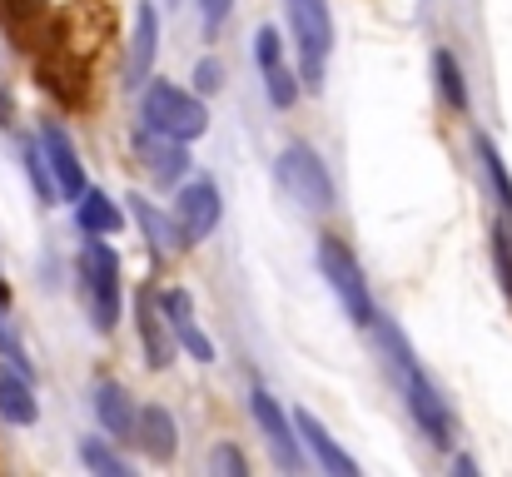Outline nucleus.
Wrapping results in <instances>:
<instances>
[{"mask_svg":"<svg viewBox=\"0 0 512 477\" xmlns=\"http://www.w3.org/2000/svg\"><path fill=\"white\" fill-rule=\"evenodd\" d=\"M368 328H378V348H383V358H388V368L398 373V383H403V398H408V413H413V423L423 428V438L433 443V448H453V438H458V423H453V408L443 403V393L433 388V378L418 368V358H413V343L403 338V328L393 323V318L373 314Z\"/></svg>","mask_w":512,"mask_h":477,"instance_id":"obj_1","label":"nucleus"},{"mask_svg":"<svg viewBox=\"0 0 512 477\" xmlns=\"http://www.w3.org/2000/svg\"><path fill=\"white\" fill-rule=\"evenodd\" d=\"M80 284H85L95 328L110 333L120 323V254L105 244V234H90V244L80 254Z\"/></svg>","mask_w":512,"mask_h":477,"instance_id":"obj_2","label":"nucleus"},{"mask_svg":"<svg viewBox=\"0 0 512 477\" xmlns=\"http://www.w3.org/2000/svg\"><path fill=\"white\" fill-rule=\"evenodd\" d=\"M145 125H150L155 135H170L179 145H189V140H199V135L209 130V110H204L199 95H184L179 85L155 80V85L145 90Z\"/></svg>","mask_w":512,"mask_h":477,"instance_id":"obj_3","label":"nucleus"},{"mask_svg":"<svg viewBox=\"0 0 512 477\" xmlns=\"http://www.w3.org/2000/svg\"><path fill=\"white\" fill-rule=\"evenodd\" d=\"M319 269H324V279H329L334 299L343 304V314L353 318L358 328H368L378 309H373V294H368V279H363V269H358L353 249H348L343 239H319Z\"/></svg>","mask_w":512,"mask_h":477,"instance_id":"obj_4","label":"nucleus"},{"mask_svg":"<svg viewBox=\"0 0 512 477\" xmlns=\"http://www.w3.org/2000/svg\"><path fill=\"white\" fill-rule=\"evenodd\" d=\"M289 25H294V40H299V55H304V85L324 90V65H329V50H334L329 0H289Z\"/></svg>","mask_w":512,"mask_h":477,"instance_id":"obj_5","label":"nucleus"},{"mask_svg":"<svg viewBox=\"0 0 512 477\" xmlns=\"http://www.w3.org/2000/svg\"><path fill=\"white\" fill-rule=\"evenodd\" d=\"M279 184H284L304 209H314V214L334 209V179H329L324 159L314 155L309 145H289V150L279 155Z\"/></svg>","mask_w":512,"mask_h":477,"instance_id":"obj_6","label":"nucleus"},{"mask_svg":"<svg viewBox=\"0 0 512 477\" xmlns=\"http://www.w3.org/2000/svg\"><path fill=\"white\" fill-rule=\"evenodd\" d=\"M249 413H254V423H259V433H264L274 463H279L284 473H299V468H304V453H299V438H294V428H289L279 398H274L269 388H254V393H249Z\"/></svg>","mask_w":512,"mask_h":477,"instance_id":"obj_7","label":"nucleus"},{"mask_svg":"<svg viewBox=\"0 0 512 477\" xmlns=\"http://www.w3.org/2000/svg\"><path fill=\"white\" fill-rule=\"evenodd\" d=\"M214 224H219V189H214L209 179L184 184V189L174 194V234H179V244L209 239Z\"/></svg>","mask_w":512,"mask_h":477,"instance_id":"obj_8","label":"nucleus"},{"mask_svg":"<svg viewBox=\"0 0 512 477\" xmlns=\"http://www.w3.org/2000/svg\"><path fill=\"white\" fill-rule=\"evenodd\" d=\"M40 155H45V169H50V179H55V194L80 199V189H85V164H80L70 135H65L60 125H45V130H40Z\"/></svg>","mask_w":512,"mask_h":477,"instance_id":"obj_9","label":"nucleus"},{"mask_svg":"<svg viewBox=\"0 0 512 477\" xmlns=\"http://www.w3.org/2000/svg\"><path fill=\"white\" fill-rule=\"evenodd\" d=\"M155 50H160V10L155 0L135 5V35H130V60H125V85L140 90L155 70Z\"/></svg>","mask_w":512,"mask_h":477,"instance_id":"obj_10","label":"nucleus"},{"mask_svg":"<svg viewBox=\"0 0 512 477\" xmlns=\"http://www.w3.org/2000/svg\"><path fill=\"white\" fill-rule=\"evenodd\" d=\"M294 433L304 438V448H309V453L319 458V468H324V473H334V477H358V463H353V458L343 453L339 443H334V433H329V428H324V423H319V418H314L309 408H294Z\"/></svg>","mask_w":512,"mask_h":477,"instance_id":"obj_11","label":"nucleus"},{"mask_svg":"<svg viewBox=\"0 0 512 477\" xmlns=\"http://www.w3.org/2000/svg\"><path fill=\"white\" fill-rule=\"evenodd\" d=\"M135 150H140V159L150 164V174H155V184H179L184 179V164H189V155H184V145L179 140H170V135H155L150 125L135 135Z\"/></svg>","mask_w":512,"mask_h":477,"instance_id":"obj_12","label":"nucleus"},{"mask_svg":"<svg viewBox=\"0 0 512 477\" xmlns=\"http://www.w3.org/2000/svg\"><path fill=\"white\" fill-rule=\"evenodd\" d=\"M140 448H145V458H155V463H170L174 458V418L170 408H160V403H150V408H135V433H130Z\"/></svg>","mask_w":512,"mask_h":477,"instance_id":"obj_13","label":"nucleus"},{"mask_svg":"<svg viewBox=\"0 0 512 477\" xmlns=\"http://www.w3.org/2000/svg\"><path fill=\"white\" fill-rule=\"evenodd\" d=\"M135 318H140V348H145L150 368H155V373H160V368H170V358H174L170 328H165V314L155 309V299H150V294H140V304H135Z\"/></svg>","mask_w":512,"mask_h":477,"instance_id":"obj_14","label":"nucleus"},{"mask_svg":"<svg viewBox=\"0 0 512 477\" xmlns=\"http://www.w3.org/2000/svg\"><path fill=\"white\" fill-rule=\"evenodd\" d=\"M95 418L105 423L110 438H130L135 433V403L120 383H95Z\"/></svg>","mask_w":512,"mask_h":477,"instance_id":"obj_15","label":"nucleus"},{"mask_svg":"<svg viewBox=\"0 0 512 477\" xmlns=\"http://www.w3.org/2000/svg\"><path fill=\"white\" fill-rule=\"evenodd\" d=\"M0 418H5L10 428H30V423L40 418V403H35L25 373H5V368H0Z\"/></svg>","mask_w":512,"mask_h":477,"instance_id":"obj_16","label":"nucleus"},{"mask_svg":"<svg viewBox=\"0 0 512 477\" xmlns=\"http://www.w3.org/2000/svg\"><path fill=\"white\" fill-rule=\"evenodd\" d=\"M75 219H80V229L85 234H115L120 224H125V214H120V204L115 199H105V189H80V199H75Z\"/></svg>","mask_w":512,"mask_h":477,"instance_id":"obj_17","label":"nucleus"},{"mask_svg":"<svg viewBox=\"0 0 512 477\" xmlns=\"http://www.w3.org/2000/svg\"><path fill=\"white\" fill-rule=\"evenodd\" d=\"M130 214H135V224L155 239V249H179V234H174V219H165L150 199H140V194H130Z\"/></svg>","mask_w":512,"mask_h":477,"instance_id":"obj_18","label":"nucleus"},{"mask_svg":"<svg viewBox=\"0 0 512 477\" xmlns=\"http://www.w3.org/2000/svg\"><path fill=\"white\" fill-rule=\"evenodd\" d=\"M473 145H478V164H483V174H488V184H493L498 204L512 214V174H508V164H503V155H498V145H493L488 135H478Z\"/></svg>","mask_w":512,"mask_h":477,"instance_id":"obj_19","label":"nucleus"},{"mask_svg":"<svg viewBox=\"0 0 512 477\" xmlns=\"http://www.w3.org/2000/svg\"><path fill=\"white\" fill-rule=\"evenodd\" d=\"M433 70H438V90H443V100H448L458 115H468V85H463L458 60H453L448 50H438V55H433Z\"/></svg>","mask_w":512,"mask_h":477,"instance_id":"obj_20","label":"nucleus"},{"mask_svg":"<svg viewBox=\"0 0 512 477\" xmlns=\"http://www.w3.org/2000/svg\"><path fill=\"white\" fill-rule=\"evenodd\" d=\"M80 463H85L90 473H100V477H130L135 473V468H130L115 448H105L100 438H85V443H80Z\"/></svg>","mask_w":512,"mask_h":477,"instance_id":"obj_21","label":"nucleus"},{"mask_svg":"<svg viewBox=\"0 0 512 477\" xmlns=\"http://www.w3.org/2000/svg\"><path fill=\"white\" fill-rule=\"evenodd\" d=\"M20 159H25V174H30V184H35L40 204H55V179H50V169H45L40 140H25V145H20Z\"/></svg>","mask_w":512,"mask_h":477,"instance_id":"obj_22","label":"nucleus"},{"mask_svg":"<svg viewBox=\"0 0 512 477\" xmlns=\"http://www.w3.org/2000/svg\"><path fill=\"white\" fill-rule=\"evenodd\" d=\"M493 264H498V284H503V294L512 304V224H503V219L493 229Z\"/></svg>","mask_w":512,"mask_h":477,"instance_id":"obj_23","label":"nucleus"},{"mask_svg":"<svg viewBox=\"0 0 512 477\" xmlns=\"http://www.w3.org/2000/svg\"><path fill=\"white\" fill-rule=\"evenodd\" d=\"M264 85H269V100H274V105H279V110H289V105H294V100H299V80H294V75H289V70H284V60H279V65H269V70H264Z\"/></svg>","mask_w":512,"mask_h":477,"instance_id":"obj_24","label":"nucleus"},{"mask_svg":"<svg viewBox=\"0 0 512 477\" xmlns=\"http://www.w3.org/2000/svg\"><path fill=\"white\" fill-rule=\"evenodd\" d=\"M174 338L189 348V358H194V363H214V343L204 338V328H199L194 318H184V323L174 328Z\"/></svg>","mask_w":512,"mask_h":477,"instance_id":"obj_25","label":"nucleus"},{"mask_svg":"<svg viewBox=\"0 0 512 477\" xmlns=\"http://www.w3.org/2000/svg\"><path fill=\"white\" fill-rule=\"evenodd\" d=\"M155 309L165 314V323H170V328H179L184 318H194V299H189L184 289H165V294L155 299Z\"/></svg>","mask_w":512,"mask_h":477,"instance_id":"obj_26","label":"nucleus"},{"mask_svg":"<svg viewBox=\"0 0 512 477\" xmlns=\"http://www.w3.org/2000/svg\"><path fill=\"white\" fill-rule=\"evenodd\" d=\"M279 55H284V50H279V30L259 25V30H254V65L269 70V65H279Z\"/></svg>","mask_w":512,"mask_h":477,"instance_id":"obj_27","label":"nucleus"},{"mask_svg":"<svg viewBox=\"0 0 512 477\" xmlns=\"http://www.w3.org/2000/svg\"><path fill=\"white\" fill-rule=\"evenodd\" d=\"M194 90H199V95H214V90H224V65H219L214 55H204V60L194 65Z\"/></svg>","mask_w":512,"mask_h":477,"instance_id":"obj_28","label":"nucleus"},{"mask_svg":"<svg viewBox=\"0 0 512 477\" xmlns=\"http://www.w3.org/2000/svg\"><path fill=\"white\" fill-rule=\"evenodd\" d=\"M209 473H234V477H244V473H249V463L239 458V448H214V453H209Z\"/></svg>","mask_w":512,"mask_h":477,"instance_id":"obj_29","label":"nucleus"},{"mask_svg":"<svg viewBox=\"0 0 512 477\" xmlns=\"http://www.w3.org/2000/svg\"><path fill=\"white\" fill-rule=\"evenodd\" d=\"M229 5H234V0H199V15H204V35H209V40H214V35H219V25L229 20Z\"/></svg>","mask_w":512,"mask_h":477,"instance_id":"obj_30","label":"nucleus"},{"mask_svg":"<svg viewBox=\"0 0 512 477\" xmlns=\"http://www.w3.org/2000/svg\"><path fill=\"white\" fill-rule=\"evenodd\" d=\"M0 309H10V289L5 284H0Z\"/></svg>","mask_w":512,"mask_h":477,"instance_id":"obj_31","label":"nucleus"}]
</instances>
